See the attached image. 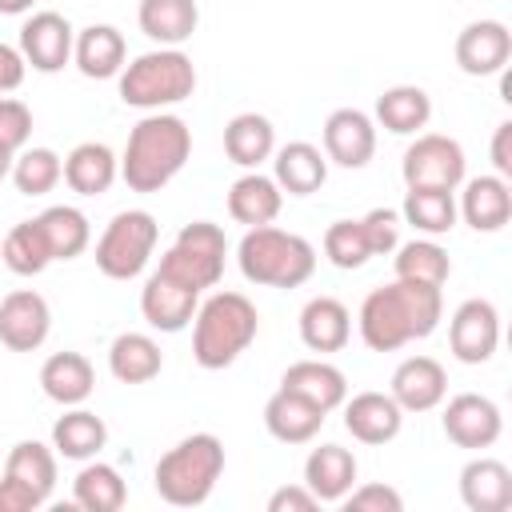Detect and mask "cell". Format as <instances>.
Returning <instances> with one entry per match:
<instances>
[{
	"mask_svg": "<svg viewBox=\"0 0 512 512\" xmlns=\"http://www.w3.org/2000/svg\"><path fill=\"white\" fill-rule=\"evenodd\" d=\"M440 316H444L440 288L416 280H392L364 296L356 324H360V340L372 352H396L412 340L432 336Z\"/></svg>",
	"mask_w": 512,
	"mask_h": 512,
	"instance_id": "cell-1",
	"label": "cell"
},
{
	"mask_svg": "<svg viewBox=\"0 0 512 512\" xmlns=\"http://www.w3.org/2000/svg\"><path fill=\"white\" fill-rule=\"evenodd\" d=\"M192 156V128L172 112H148L124 144L120 176L132 192H160Z\"/></svg>",
	"mask_w": 512,
	"mask_h": 512,
	"instance_id": "cell-2",
	"label": "cell"
},
{
	"mask_svg": "<svg viewBox=\"0 0 512 512\" xmlns=\"http://www.w3.org/2000/svg\"><path fill=\"white\" fill-rule=\"evenodd\" d=\"M192 320V356L208 372L236 364L260 332V312L244 292H212Z\"/></svg>",
	"mask_w": 512,
	"mask_h": 512,
	"instance_id": "cell-3",
	"label": "cell"
},
{
	"mask_svg": "<svg viewBox=\"0 0 512 512\" xmlns=\"http://www.w3.org/2000/svg\"><path fill=\"white\" fill-rule=\"evenodd\" d=\"M224 472V444L212 432H192L176 448H168L156 460L152 484L164 504L172 508H196L212 496L216 480Z\"/></svg>",
	"mask_w": 512,
	"mask_h": 512,
	"instance_id": "cell-4",
	"label": "cell"
},
{
	"mask_svg": "<svg viewBox=\"0 0 512 512\" xmlns=\"http://www.w3.org/2000/svg\"><path fill=\"white\" fill-rule=\"evenodd\" d=\"M236 264H240L248 284L300 288L316 272V248L296 232H284L276 224H260V228L244 232V240L236 248Z\"/></svg>",
	"mask_w": 512,
	"mask_h": 512,
	"instance_id": "cell-5",
	"label": "cell"
},
{
	"mask_svg": "<svg viewBox=\"0 0 512 512\" xmlns=\"http://www.w3.org/2000/svg\"><path fill=\"white\" fill-rule=\"evenodd\" d=\"M196 92L192 56L180 48H152L120 68V100L128 108L164 112Z\"/></svg>",
	"mask_w": 512,
	"mask_h": 512,
	"instance_id": "cell-6",
	"label": "cell"
},
{
	"mask_svg": "<svg viewBox=\"0 0 512 512\" xmlns=\"http://www.w3.org/2000/svg\"><path fill=\"white\" fill-rule=\"evenodd\" d=\"M224 256H228V236L212 220H192L176 232L172 248L160 256V272L204 292L216 288L224 276Z\"/></svg>",
	"mask_w": 512,
	"mask_h": 512,
	"instance_id": "cell-7",
	"label": "cell"
},
{
	"mask_svg": "<svg viewBox=\"0 0 512 512\" xmlns=\"http://www.w3.org/2000/svg\"><path fill=\"white\" fill-rule=\"evenodd\" d=\"M156 240H160V224L152 212L144 208L116 212L96 240V268L108 280H136L148 268Z\"/></svg>",
	"mask_w": 512,
	"mask_h": 512,
	"instance_id": "cell-8",
	"label": "cell"
},
{
	"mask_svg": "<svg viewBox=\"0 0 512 512\" xmlns=\"http://www.w3.org/2000/svg\"><path fill=\"white\" fill-rule=\"evenodd\" d=\"M56 488V452L40 440L12 444L0 476V512H36Z\"/></svg>",
	"mask_w": 512,
	"mask_h": 512,
	"instance_id": "cell-9",
	"label": "cell"
},
{
	"mask_svg": "<svg viewBox=\"0 0 512 512\" xmlns=\"http://www.w3.org/2000/svg\"><path fill=\"white\" fill-rule=\"evenodd\" d=\"M464 148L460 140L444 136V132H424L404 148L400 160V176L408 188H448L456 192L464 184Z\"/></svg>",
	"mask_w": 512,
	"mask_h": 512,
	"instance_id": "cell-10",
	"label": "cell"
},
{
	"mask_svg": "<svg viewBox=\"0 0 512 512\" xmlns=\"http://www.w3.org/2000/svg\"><path fill=\"white\" fill-rule=\"evenodd\" d=\"M496 344H500V312H496V304L484 300V296L464 300L448 320L452 356L460 364H484V360H492Z\"/></svg>",
	"mask_w": 512,
	"mask_h": 512,
	"instance_id": "cell-11",
	"label": "cell"
},
{
	"mask_svg": "<svg viewBox=\"0 0 512 512\" xmlns=\"http://www.w3.org/2000/svg\"><path fill=\"white\" fill-rule=\"evenodd\" d=\"M440 424H444V436H448L456 448H472V452L492 448V444L500 440V432H504L500 404L488 400V396H480V392H460V396H452L448 408H444V416H440Z\"/></svg>",
	"mask_w": 512,
	"mask_h": 512,
	"instance_id": "cell-12",
	"label": "cell"
},
{
	"mask_svg": "<svg viewBox=\"0 0 512 512\" xmlns=\"http://www.w3.org/2000/svg\"><path fill=\"white\" fill-rule=\"evenodd\" d=\"M52 308L40 292L16 288L0 300V344L12 352H36L48 340Z\"/></svg>",
	"mask_w": 512,
	"mask_h": 512,
	"instance_id": "cell-13",
	"label": "cell"
},
{
	"mask_svg": "<svg viewBox=\"0 0 512 512\" xmlns=\"http://www.w3.org/2000/svg\"><path fill=\"white\" fill-rule=\"evenodd\" d=\"M196 308H200V292L180 284V280H172V276H164L160 268L140 288V312L156 332H184L192 324Z\"/></svg>",
	"mask_w": 512,
	"mask_h": 512,
	"instance_id": "cell-14",
	"label": "cell"
},
{
	"mask_svg": "<svg viewBox=\"0 0 512 512\" xmlns=\"http://www.w3.org/2000/svg\"><path fill=\"white\" fill-rule=\"evenodd\" d=\"M76 28L60 12H32L20 28V52L36 72H60L72 60Z\"/></svg>",
	"mask_w": 512,
	"mask_h": 512,
	"instance_id": "cell-15",
	"label": "cell"
},
{
	"mask_svg": "<svg viewBox=\"0 0 512 512\" xmlns=\"http://www.w3.org/2000/svg\"><path fill=\"white\" fill-rule=\"evenodd\" d=\"M512 56V32L500 20H472L456 36V64L468 76H496Z\"/></svg>",
	"mask_w": 512,
	"mask_h": 512,
	"instance_id": "cell-16",
	"label": "cell"
},
{
	"mask_svg": "<svg viewBox=\"0 0 512 512\" xmlns=\"http://www.w3.org/2000/svg\"><path fill=\"white\" fill-rule=\"evenodd\" d=\"M376 152V124L360 108H336L324 120V156L340 168H364Z\"/></svg>",
	"mask_w": 512,
	"mask_h": 512,
	"instance_id": "cell-17",
	"label": "cell"
},
{
	"mask_svg": "<svg viewBox=\"0 0 512 512\" xmlns=\"http://www.w3.org/2000/svg\"><path fill=\"white\" fill-rule=\"evenodd\" d=\"M388 396H392L404 412H432V408L444 404V396H448V372H444V364L432 360V356H408V360L396 364Z\"/></svg>",
	"mask_w": 512,
	"mask_h": 512,
	"instance_id": "cell-18",
	"label": "cell"
},
{
	"mask_svg": "<svg viewBox=\"0 0 512 512\" xmlns=\"http://www.w3.org/2000/svg\"><path fill=\"white\" fill-rule=\"evenodd\" d=\"M400 424L404 408L388 392H356L352 400H344V428L360 444H388L400 436Z\"/></svg>",
	"mask_w": 512,
	"mask_h": 512,
	"instance_id": "cell-19",
	"label": "cell"
},
{
	"mask_svg": "<svg viewBox=\"0 0 512 512\" xmlns=\"http://www.w3.org/2000/svg\"><path fill=\"white\" fill-rule=\"evenodd\" d=\"M460 500L468 512H508L512 508V468L492 456H476L460 468Z\"/></svg>",
	"mask_w": 512,
	"mask_h": 512,
	"instance_id": "cell-20",
	"label": "cell"
},
{
	"mask_svg": "<svg viewBox=\"0 0 512 512\" xmlns=\"http://www.w3.org/2000/svg\"><path fill=\"white\" fill-rule=\"evenodd\" d=\"M456 216H464V224L476 228V232H500L508 224V216H512V188H508V180L496 176V172L464 180Z\"/></svg>",
	"mask_w": 512,
	"mask_h": 512,
	"instance_id": "cell-21",
	"label": "cell"
},
{
	"mask_svg": "<svg viewBox=\"0 0 512 512\" xmlns=\"http://www.w3.org/2000/svg\"><path fill=\"white\" fill-rule=\"evenodd\" d=\"M280 388L284 392H296L308 404H316L324 416L348 400V380L328 360H296V364H288L284 376H280Z\"/></svg>",
	"mask_w": 512,
	"mask_h": 512,
	"instance_id": "cell-22",
	"label": "cell"
},
{
	"mask_svg": "<svg viewBox=\"0 0 512 512\" xmlns=\"http://www.w3.org/2000/svg\"><path fill=\"white\" fill-rule=\"evenodd\" d=\"M356 484V456L340 444H320L304 460V488L320 504H340Z\"/></svg>",
	"mask_w": 512,
	"mask_h": 512,
	"instance_id": "cell-23",
	"label": "cell"
},
{
	"mask_svg": "<svg viewBox=\"0 0 512 512\" xmlns=\"http://www.w3.org/2000/svg\"><path fill=\"white\" fill-rule=\"evenodd\" d=\"M272 156H276L272 160V180L280 184V192H288V196H312V192L324 188V180H328V156L316 144L292 140V144L276 148Z\"/></svg>",
	"mask_w": 512,
	"mask_h": 512,
	"instance_id": "cell-24",
	"label": "cell"
},
{
	"mask_svg": "<svg viewBox=\"0 0 512 512\" xmlns=\"http://www.w3.org/2000/svg\"><path fill=\"white\" fill-rule=\"evenodd\" d=\"M284 208V192L272 176L264 172H244L232 188H228V216L244 228H260V224H272Z\"/></svg>",
	"mask_w": 512,
	"mask_h": 512,
	"instance_id": "cell-25",
	"label": "cell"
},
{
	"mask_svg": "<svg viewBox=\"0 0 512 512\" xmlns=\"http://www.w3.org/2000/svg\"><path fill=\"white\" fill-rule=\"evenodd\" d=\"M352 336V316L336 296H312L300 308V340L308 352H340Z\"/></svg>",
	"mask_w": 512,
	"mask_h": 512,
	"instance_id": "cell-26",
	"label": "cell"
},
{
	"mask_svg": "<svg viewBox=\"0 0 512 512\" xmlns=\"http://www.w3.org/2000/svg\"><path fill=\"white\" fill-rule=\"evenodd\" d=\"M320 424H324V412L316 404L300 400L296 392L276 388L268 396V404H264V428L280 444H308L320 432Z\"/></svg>",
	"mask_w": 512,
	"mask_h": 512,
	"instance_id": "cell-27",
	"label": "cell"
},
{
	"mask_svg": "<svg viewBox=\"0 0 512 512\" xmlns=\"http://www.w3.org/2000/svg\"><path fill=\"white\" fill-rule=\"evenodd\" d=\"M124 56H128V48H124L120 28H112V24H88V28L76 32L72 60H76V68H80L88 80L120 76Z\"/></svg>",
	"mask_w": 512,
	"mask_h": 512,
	"instance_id": "cell-28",
	"label": "cell"
},
{
	"mask_svg": "<svg viewBox=\"0 0 512 512\" xmlns=\"http://www.w3.org/2000/svg\"><path fill=\"white\" fill-rule=\"evenodd\" d=\"M40 388H44L48 400H56L64 408H76L92 396L96 372H92L88 356H80V352H52L40 368Z\"/></svg>",
	"mask_w": 512,
	"mask_h": 512,
	"instance_id": "cell-29",
	"label": "cell"
},
{
	"mask_svg": "<svg viewBox=\"0 0 512 512\" xmlns=\"http://www.w3.org/2000/svg\"><path fill=\"white\" fill-rule=\"evenodd\" d=\"M136 20H140V32L160 48H180L200 24V8L196 0H140Z\"/></svg>",
	"mask_w": 512,
	"mask_h": 512,
	"instance_id": "cell-30",
	"label": "cell"
},
{
	"mask_svg": "<svg viewBox=\"0 0 512 512\" xmlns=\"http://www.w3.org/2000/svg\"><path fill=\"white\" fill-rule=\"evenodd\" d=\"M116 176H120V160L100 140H84L64 156V180L80 196H104Z\"/></svg>",
	"mask_w": 512,
	"mask_h": 512,
	"instance_id": "cell-31",
	"label": "cell"
},
{
	"mask_svg": "<svg viewBox=\"0 0 512 512\" xmlns=\"http://www.w3.org/2000/svg\"><path fill=\"white\" fill-rule=\"evenodd\" d=\"M224 152L240 168H260L276 152V128L260 112H240L224 124Z\"/></svg>",
	"mask_w": 512,
	"mask_h": 512,
	"instance_id": "cell-32",
	"label": "cell"
},
{
	"mask_svg": "<svg viewBox=\"0 0 512 512\" xmlns=\"http://www.w3.org/2000/svg\"><path fill=\"white\" fill-rule=\"evenodd\" d=\"M160 368H164V352L144 332H120L108 348V372L120 384H148L160 376Z\"/></svg>",
	"mask_w": 512,
	"mask_h": 512,
	"instance_id": "cell-33",
	"label": "cell"
},
{
	"mask_svg": "<svg viewBox=\"0 0 512 512\" xmlns=\"http://www.w3.org/2000/svg\"><path fill=\"white\" fill-rule=\"evenodd\" d=\"M104 444H108V424H104L96 412L80 408V404L68 408V412L52 424V448H56V456H64V460H96Z\"/></svg>",
	"mask_w": 512,
	"mask_h": 512,
	"instance_id": "cell-34",
	"label": "cell"
},
{
	"mask_svg": "<svg viewBox=\"0 0 512 512\" xmlns=\"http://www.w3.org/2000/svg\"><path fill=\"white\" fill-rule=\"evenodd\" d=\"M376 120L396 136H412L432 120V100L420 84H392L376 96Z\"/></svg>",
	"mask_w": 512,
	"mask_h": 512,
	"instance_id": "cell-35",
	"label": "cell"
},
{
	"mask_svg": "<svg viewBox=\"0 0 512 512\" xmlns=\"http://www.w3.org/2000/svg\"><path fill=\"white\" fill-rule=\"evenodd\" d=\"M72 500L84 512H120L128 500V484L112 464L88 460L72 480Z\"/></svg>",
	"mask_w": 512,
	"mask_h": 512,
	"instance_id": "cell-36",
	"label": "cell"
},
{
	"mask_svg": "<svg viewBox=\"0 0 512 512\" xmlns=\"http://www.w3.org/2000/svg\"><path fill=\"white\" fill-rule=\"evenodd\" d=\"M400 220L424 236H444L456 228V196L448 188H408L400 204Z\"/></svg>",
	"mask_w": 512,
	"mask_h": 512,
	"instance_id": "cell-37",
	"label": "cell"
},
{
	"mask_svg": "<svg viewBox=\"0 0 512 512\" xmlns=\"http://www.w3.org/2000/svg\"><path fill=\"white\" fill-rule=\"evenodd\" d=\"M0 260L8 272L16 276H40L52 264V248L48 236L40 228V220H20L8 228V236L0 240Z\"/></svg>",
	"mask_w": 512,
	"mask_h": 512,
	"instance_id": "cell-38",
	"label": "cell"
},
{
	"mask_svg": "<svg viewBox=\"0 0 512 512\" xmlns=\"http://www.w3.org/2000/svg\"><path fill=\"white\" fill-rule=\"evenodd\" d=\"M36 220H40V228H44V236H48L52 260H76V256L88 248V240H92L88 216H84L80 208H72V204H52V208H44Z\"/></svg>",
	"mask_w": 512,
	"mask_h": 512,
	"instance_id": "cell-39",
	"label": "cell"
},
{
	"mask_svg": "<svg viewBox=\"0 0 512 512\" xmlns=\"http://www.w3.org/2000/svg\"><path fill=\"white\" fill-rule=\"evenodd\" d=\"M448 276H452V260L432 236L396 244V280H416V284L440 288Z\"/></svg>",
	"mask_w": 512,
	"mask_h": 512,
	"instance_id": "cell-40",
	"label": "cell"
},
{
	"mask_svg": "<svg viewBox=\"0 0 512 512\" xmlns=\"http://www.w3.org/2000/svg\"><path fill=\"white\" fill-rule=\"evenodd\" d=\"M12 184L24 196H44L64 180V160L52 148H20V156H12Z\"/></svg>",
	"mask_w": 512,
	"mask_h": 512,
	"instance_id": "cell-41",
	"label": "cell"
},
{
	"mask_svg": "<svg viewBox=\"0 0 512 512\" xmlns=\"http://www.w3.org/2000/svg\"><path fill=\"white\" fill-rule=\"evenodd\" d=\"M324 256H328L336 268H344V272L368 264L372 252H368V240H364L360 220H332L328 232H324Z\"/></svg>",
	"mask_w": 512,
	"mask_h": 512,
	"instance_id": "cell-42",
	"label": "cell"
},
{
	"mask_svg": "<svg viewBox=\"0 0 512 512\" xmlns=\"http://www.w3.org/2000/svg\"><path fill=\"white\" fill-rule=\"evenodd\" d=\"M360 228H364V240H368V252H372V256L396 252V244H400V212H392V208H372L368 216H360Z\"/></svg>",
	"mask_w": 512,
	"mask_h": 512,
	"instance_id": "cell-43",
	"label": "cell"
},
{
	"mask_svg": "<svg viewBox=\"0 0 512 512\" xmlns=\"http://www.w3.org/2000/svg\"><path fill=\"white\" fill-rule=\"evenodd\" d=\"M32 136V112L24 100H12V96H0V148L8 152H20Z\"/></svg>",
	"mask_w": 512,
	"mask_h": 512,
	"instance_id": "cell-44",
	"label": "cell"
},
{
	"mask_svg": "<svg viewBox=\"0 0 512 512\" xmlns=\"http://www.w3.org/2000/svg\"><path fill=\"white\" fill-rule=\"evenodd\" d=\"M344 508L348 512H400L404 496L392 484H360L344 496Z\"/></svg>",
	"mask_w": 512,
	"mask_h": 512,
	"instance_id": "cell-45",
	"label": "cell"
},
{
	"mask_svg": "<svg viewBox=\"0 0 512 512\" xmlns=\"http://www.w3.org/2000/svg\"><path fill=\"white\" fill-rule=\"evenodd\" d=\"M320 500L304 488V484H284L268 496V512H312Z\"/></svg>",
	"mask_w": 512,
	"mask_h": 512,
	"instance_id": "cell-46",
	"label": "cell"
},
{
	"mask_svg": "<svg viewBox=\"0 0 512 512\" xmlns=\"http://www.w3.org/2000/svg\"><path fill=\"white\" fill-rule=\"evenodd\" d=\"M24 72H28L24 52L0 40V96H4V92H16V88L24 84Z\"/></svg>",
	"mask_w": 512,
	"mask_h": 512,
	"instance_id": "cell-47",
	"label": "cell"
},
{
	"mask_svg": "<svg viewBox=\"0 0 512 512\" xmlns=\"http://www.w3.org/2000/svg\"><path fill=\"white\" fill-rule=\"evenodd\" d=\"M492 168L504 180L512 176V120L496 124V132H492Z\"/></svg>",
	"mask_w": 512,
	"mask_h": 512,
	"instance_id": "cell-48",
	"label": "cell"
},
{
	"mask_svg": "<svg viewBox=\"0 0 512 512\" xmlns=\"http://www.w3.org/2000/svg\"><path fill=\"white\" fill-rule=\"evenodd\" d=\"M36 0H0V12L4 16H20V12H28Z\"/></svg>",
	"mask_w": 512,
	"mask_h": 512,
	"instance_id": "cell-49",
	"label": "cell"
},
{
	"mask_svg": "<svg viewBox=\"0 0 512 512\" xmlns=\"http://www.w3.org/2000/svg\"><path fill=\"white\" fill-rule=\"evenodd\" d=\"M12 156H16V152H8V148H0V180H4L8 172H12Z\"/></svg>",
	"mask_w": 512,
	"mask_h": 512,
	"instance_id": "cell-50",
	"label": "cell"
}]
</instances>
